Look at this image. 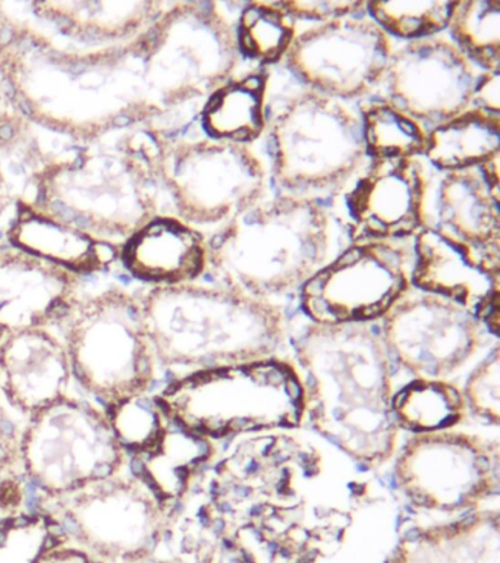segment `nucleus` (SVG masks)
I'll return each instance as SVG.
<instances>
[{
    "instance_id": "nucleus-1",
    "label": "nucleus",
    "mask_w": 500,
    "mask_h": 563,
    "mask_svg": "<svg viewBox=\"0 0 500 563\" xmlns=\"http://www.w3.org/2000/svg\"><path fill=\"white\" fill-rule=\"evenodd\" d=\"M373 499L371 483L297 431L241 439L175 508L186 563H322Z\"/></svg>"
},
{
    "instance_id": "nucleus-2",
    "label": "nucleus",
    "mask_w": 500,
    "mask_h": 563,
    "mask_svg": "<svg viewBox=\"0 0 500 563\" xmlns=\"http://www.w3.org/2000/svg\"><path fill=\"white\" fill-rule=\"evenodd\" d=\"M305 383V421L342 455L379 471L398 452L392 364L380 329L307 324L293 338Z\"/></svg>"
},
{
    "instance_id": "nucleus-3",
    "label": "nucleus",
    "mask_w": 500,
    "mask_h": 563,
    "mask_svg": "<svg viewBox=\"0 0 500 563\" xmlns=\"http://www.w3.org/2000/svg\"><path fill=\"white\" fill-rule=\"evenodd\" d=\"M142 303L157 361L173 372L265 358L287 339L279 303L223 285L159 286Z\"/></svg>"
},
{
    "instance_id": "nucleus-4",
    "label": "nucleus",
    "mask_w": 500,
    "mask_h": 563,
    "mask_svg": "<svg viewBox=\"0 0 500 563\" xmlns=\"http://www.w3.org/2000/svg\"><path fill=\"white\" fill-rule=\"evenodd\" d=\"M332 219L314 198H263L208 241L218 285L276 302L331 260Z\"/></svg>"
},
{
    "instance_id": "nucleus-5",
    "label": "nucleus",
    "mask_w": 500,
    "mask_h": 563,
    "mask_svg": "<svg viewBox=\"0 0 500 563\" xmlns=\"http://www.w3.org/2000/svg\"><path fill=\"white\" fill-rule=\"evenodd\" d=\"M155 398L170 424L212 442L296 431L305 422L302 372L278 354L182 374Z\"/></svg>"
},
{
    "instance_id": "nucleus-6",
    "label": "nucleus",
    "mask_w": 500,
    "mask_h": 563,
    "mask_svg": "<svg viewBox=\"0 0 500 563\" xmlns=\"http://www.w3.org/2000/svg\"><path fill=\"white\" fill-rule=\"evenodd\" d=\"M55 540L104 563H142L168 537L175 508L133 471L95 479L55 497H36Z\"/></svg>"
},
{
    "instance_id": "nucleus-7",
    "label": "nucleus",
    "mask_w": 500,
    "mask_h": 563,
    "mask_svg": "<svg viewBox=\"0 0 500 563\" xmlns=\"http://www.w3.org/2000/svg\"><path fill=\"white\" fill-rule=\"evenodd\" d=\"M269 135L271 176L280 194L318 200L344 189L366 163L359 114L305 87L271 114Z\"/></svg>"
},
{
    "instance_id": "nucleus-8",
    "label": "nucleus",
    "mask_w": 500,
    "mask_h": 563,
    "mask_svg": "<svg viewBox=\"0 0 500 563\" xmlns=\"http://www.w3.org/2000/svg\"><path fill=\"white\" fill-rule=\"evenodd\" d=\"M74 378L104 409L148 395L159 374L143 303L107 292L73 303L58 321Z\"/></svg>"
},
{
    "instance_id": "nucleus-9",
    "label": "nucleus",
    "mask_w": 500,
    "mask_h": 563,
    "mask_svg": "<svg viewBox=\"0 0 500 563\" xmlns=\"http://www.w3.org/2000/svg\"><path fill=\"white\" fill-rule=\"evenodd\" d=\"M107 409L78 396L60 400L25 420L21 465L37 497L77 490L95 479L129 470Z\"/></svg>"
},
{
    "instance_id": "nucleus-10",
    "label": "nucleus",
    "mask_w": 500,
    "mask_h": 563,
    "mask_svg": "<svg viewBox=\"0 0 500 563\" xmlns=\"http://www.w3.org/2000/svg\"><path fill=\"white\" fill-rule=\"evenodd\" d=\"M393 482L420 512L449 519L485 509L499 496V442L458 429L412 434L393 457Z\"/></svg>"
},
{
    "instance_id": "nucleus-11",
    "label": "nucleus",
    "mask_w": 500,
    "mask_h": 563,
    "mask_svg": "<svg viewBox=\"0 0 500 563\" xmlns=\"http://www.w3.org/2000/svg\"><path fill=\"white\" fill-rule=\"evenodd\" d=\"M405 241L353 242L300 289L302 312L319 324L381 320L412 289Z\"/></svg>"
},
{
    "instance_id": "nucleus-12",
    "label": "nucleus",
    "mask_w": 500,
    "mask_h": 563,
    "mask_svg": "<svg viewBox=\"0 0 500 563\" xmlns=\"http://www.w3.org/2000/svg\"><path fill=\"white\" fill-rule=\"evenodd\" d=\"M168 179L186 222L218 229L267 197L269 187L265 162L252 145L213 139L175 145Z\"/></svg>"
},
{
    "instance_id": "nucleus-13",
    "label": "nucleus",
    "mask_w": 500,
    "mask_h": 563,
    "mask_svg": "<svg viewBox=\"0 0 500 563\" xmlns=\"http://www.w3.org/2000/svg\"><path fill=\"white\" fill-rule=\"evenodd\" d=\"M393 48L371 18L346 16L297 33L284 64L309 90L346 103L384 84Z\"/></svg>"
},
{
    "instance_id": "nucleus-14",
    "label": "nucleus",
    "mask_w": 500,
    "mask_h": 563,
    "mask_svg": "<svg viewBox=\"0 0 500 563\" xmlns=\"http://www.w3.org/2000/svg\"><path fill=\"white\" fill-rule=\"evenodd\" d=\"M485 328L467 308L410 290L381 319L389 355L414 378L451 380L485 345Z\"/></svg>"
},
{
    "instance_id": "nucleus-15",
    "label": "nucleus",
    "mask_w": 500,
    "mask_h": 563,
    "mask_svg": "<svg viewBox=\"0 0 500 563\" xmlns=\"http://www.w3.org/2000/svg\"><path fill=\"white\" fill-rule=\"evenodd\" d=\"M478 68L446 35L395 47L386 69V99L421 123H438L471 108Z\"/></svg>"
},
{
    "instance_id": "nucleus-16",
    "label": "nucleus",
    "mask_w": 500,
    "mask_h": 563,
    "mask_svg": "<svg viewBox=\"0 0 500 563\" xmlns=\"http://www.w3.org/2000/svg\"><path fill=\"white\" fill-rule=\"evenodd\" d=\"M430 179L420 158L371 161L346 194L351 240L405 241L427 227Z\"/></svg>"
},
{
    "instance_id": "nucleus-17",
    "label": "nucleus",
    "mask_w": 500,
    "mask_h": 563,
    "mask_svg": "<svg viewBox=\"0 0 500 563\" xmlns=\"http://www.w3.org/2000/svg\"><path fill=\"white\" fill-rule=\"evenodd\" d=\"M414 238L412 288L449 299L476 317L500 301V253L478 250L432 227Z\"/></svg>"
},
{
    "instance_id": "nucleus-18",
    "label": "nucleus",
    "mask_w": 500,
    "mask_h": 563,
    "mask_svg": "<svg viewBox=\"0 0 500 563\" xmlns=\"http://www.w3.org/2000/svg\"><path fill=\"white\" fill-rule=\"evenodd\" d=\"M74 380L67 345L49 325L0 342V395L25 420L73 396Z\"/></svg>"
},
{
    "instance_id": "nucleus-19",
    "label": "nucleus",
    "mask_w": 500,
    "mask_h": 563,
    "mask_svg": "<svg viewBox=\"0 0 500 563\" xmlns=\"http://www.w3.org/2000/svg\"><path fill=\"white\" fill-rule=\"evenodd\" d=\"M385 563H500L499 509L411 527Z\"/></svg>"
},
{
    "instance_id": "nucleus-20",
    "label": "nucleus",
    "mask_w": 500,
    "mask_h": 563,
    "mask_svg": "<svg viewBox=\"0 0 500 563\" xmlns=\"http://www.w3.org/2000/svg\"><path fill=\"white\" fill-rule=\"evenodd\" d=\"M478 250L500 253V194L491 191L480 169L443 172L437 184L436 222Z\"/></svg>"
},
{
    "instance_id": "nucleus-21",
    "label": "nucleus",
    "mask_w": 500,
    "mask_h": 563,
    "mask_svg": "<svg viewBox=\"0 0 500 563\" xmlns=\"http://www.w3.org/2000/svg\"><path fill=\"white\" fill-rule=\"evenodd\" d=\"M209 246L191 224L164 219L151 224L131 245V271L160 286L192 284L208 271Z\"/></svg>"
},
{
    "instance_id": "nucleus-22",
    "label": "nucleus",
    "mask_w": 500,
    "mask_h": 563,
    "mask_svg": "<svg viewBox=\"0 0 500 563\" xmlns=\"http://www.w3.org/2000/svg\"><path fill=\"white\" fill-rule=\"evenodd\" d=\"M270 74L253 70L235 75L212 92L201 109L204 130L213 140L252 144L267 126Z\"/></svg>"
},
{
    "instance_id": "nucleus-23",
    "label": "nucleus",
    "mask_w": 500,
    "mask_h": 563,
    "mask_svg": "<svg viewBox=\"0 0 500 563\" xmlns=\"http://www.w3.org/2000/svg\"><path fill=\"white\" fill-rule=\"evenodd\" d=\"M500 154V114L468 108L429 131L424 156L436 169H476Z\"/></svg>"
},
{
    "instance_id": "nucleus-24",
    "label": "nucleus",
    "mask_w": 500,
    "mask_h": 563,
    "mask_svg": "<svg viewBox=\"0 0 500 563\" xmlns=\"http://www.w3.org/2000/svg\"><path fill=\"white\" fill-rule=\"evenodd\" d=\"M216 457L218 448L212 440L197 438L170 426L155 451L138 456V474L152 484L162 499L177 508Z\"/></svg>"
},
{
    "instance_id": "nucleus-25",
    "label": "nucleus",
    "mask_w": 500,
    "mask_h": 563,
    "mask_svg": "<svg viewBox=\"0 0 500 563\" xmlns=\"http://www.w3.org/2000/svg\"><path fill=\"white\" fill-rule=\"evenodd\" d=\"M392 412L398 429L411 434L456 429L468 417L463 387L438 378H414L395 391Z\"/></svg>"
},
{
    "instance_id": "nucleus-26",
    "label": "nucleus",
    "mask_w": 500,
    "mask_h": 563,
    "mask_svg": "<svg viewBox=\"0 0 500 563\" xmlns=\"http://www.w3.org/2000/svg\"><path fill=\"white\" fill-rule=\"evenodd\" d=\"M359 118L366 153L373 161L419 158L427 152L429 131L393 101H370Z\"/></svg>"
},
{
    "instance_id": "nucleus-27",
    "label": "nucleus",
    "mask_w": 500,
    "mask_h": 563,
    "mask_svg": "<svg viewBox=\"0 0 500 563\" xmlns=\"http://www.w3.org/2000/svg\"><path fill=\"white\" fill-rule=\"evenodd\" d=\"M241 57L269 66L284 60L297 35L296 20L279 2H249L235 25Z\"/></svg>"
},
{
    "instance_id": "nucleus-28",
    "label": "nucleus",
    "mask_w": 500,
    "mask_h": 563,
    "mask_svg": "<svg viewBox=\"0 0 500 563\" xmlns=\"http://www.w3.org/2000/svg\"><path fill=\"white\" fill-rule=\"evenodd\" d=\"M451 40L482 70H500L499 0H459L447 21Z\"/></svg>"
},
{
    "instance_id": "nucleus-29",
    "label": "nucleus",
    "mask_w": 500,
    "mask_h": 563,
    "mask_svg": "<svg viewBox=\"0 0 500 563\" xmlns=\"http://www.w3.org/2000/svg\"><path fill=\"white\" fill-rule=\"evenodd\" d=\"M454 2H367L371 20L385 31L408 42L441 34Z\"/></svg>"
},
{
    "instance_id": "nucleus-30",
    "label": "nucleus",
    "mask_w": 500,
    "mask_h": 563,
    "mask_svg": "<svg viewBox=\"0 0 500 563\" xmlns=\"http://www.w3.org/2000/svg\"><path fill=\"white\" fill-rule=\"evenodd\" d=\"M108 413L118 439L130 456L138 457L155 451L173 426L156 398L148 395L126 400L109 409Z\"/></svg>"
},
{
    "instance_id": "nucleus-31",
    "label": "nucleus",
    "mask_w": 500,
    "mask_h": 563,
    "mask_svg": "<svg viewBox=\"0 0 500 563\" xmlns=\"http://www.w3.org/2000/svg\"><path fill=\"white\" fill-rule=\"evenodd\" d=\"M51 526L41 514H20L0 523V563H37L54 543Z\"/></svg>"
},
{
    "instance_id": "nucleus-32",
    "label": "nucleus",
    "mask_w": 500,
    "mask_h": 563,
    "mask_svg": "<svg viewBox=\"0 0 500 563\" xmlns=\"http://www.w3.org/2000/svg\"><path fill=\"white\" fill-rule=\"evenodd\" d=\"M468 411L490 424L500 422V346L493 350L469 373L463 389Z\"/></svg>"
},
{
    "instance_id": "nucleus-33",
    "label": "nucleus",
    "mask_w": 500,
    "mask_h": 563,
    "mask_svg": "<svg viewBox=\"0 0 500 563\" xmlns=\"http://www.w3.org/2000/svg\"><path fill=\"white\" fill-rule=\"evenodd\" d=\"M279 4L293 20L315 21L318 24L320 22L341 20V18L362 15V12L367 11V2H359V0H354V2L285 0V2H279Z\"/></svg>"
},
{
    "instance_id": "nucleus-34",
    "label": "nucleus",
    "mask_w": 500,
    "mask_h": 563,
    "mask_svg": "<svg viewBox=\"0 0 500 563\" xmlns=\"http://www.w3.org/2000/svg\"><path fill=\"white\" fill-rule=\"evenodd\" d=\"M500 70H482L478 75L476 88H474L471 108L486 110V112L499 114Z\"/></svg>"
},
{
    "instance_id": "nucleus-35",
    "label": "nucleus",
    "mask_w": 500,
    "mask_h": 563,
    "mask_svg": "<svg viewBox=\"0 0 500 563\" xmlns=\"http://www.w3.org/2000/svg\"><path fill=\"white\" fill-rule=\"evenodd\" d=\"M37 563H104L76 545L55 540Z\"/></svg>"
},
{
    "instance_id": "nucleus-36",
    "label": "nucleus",
    "mask_w": 500,
    "mask_h": 563,
    "mask_svg": "<svg viewBox=\"0 0 500 563\" xmlns=\"http://www.w3.org/2000/svg\"><path fill=\"white\" fill-rule=\"evenodd\" d=\"M481 175L485 176L486 183L489 184L491 191L500 194V154L490 158L485 165L478 167Z\"/></svg>"
},
{
    "instance_id": "nucleus-37",
    "label": "nucleus",
    "mask_w": 500,
    "mask_h": 563,
    "mask_svg": "<svg viewBox=\"0 0 500 563\" xmlns=\"http://www.w3.org/2000/svg\"><path fill=\"white\" fill-rule=\"evenodd\" d=\"M142 563H186V562H182L181 559H178V558H169V559L152 558V559H148V561H144Z\"/></svg>"
}]
</instances>
